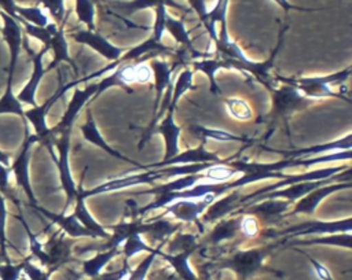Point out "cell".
<instances>
[{"instance_id":"6da1fadb","label":"cell","mask_w":352,"mask_h":280,"mask_svg":"<svg viewBox=\"0 0 352 280\" xmlns=\"http://www.w3.org/2000/svg\"><path fill=\"white\" fill-rule=\"evenodd\" d=\"M37 140L36 135H29L28 125H25V141L22 144V148L16 158L14 159L11 165V172L15 176L16 184L22 188V191L26 194L29 200L32 203H36L32 187H30V178H29V159H30V147Z\"/></svg>"},{"instance_id":"7a4b0ae2","label":"cell","mask_w":352,"mask_h":280,"mask_svg":"<svg viewBox=\"0 0 352 280\" xmlns=\"http://www.w3.org/2000/svg\"><path fill=\"white\" fill-rule=\"evenodd\" d=\"M0 15L3 18V27L0 30H1L3 38L7 43L8 49H10L8 75L14 77L16 63H18V58H19V54H21V49H22V43H23L22 26L18 23V21L15 18L10 16L4 11H1Z\"/></svg>"},{"instance_id":"3957f363","label":"cell","mask_w":352,"mask_h":280,"mask_svg":"<svg viewBox=\"0 0 352 280\" xmlns=\"http://www.w3.org/2000/svg\"><path fill=\"white\" fill-rule=\"evenodd\" d=\"M47 51H48V47L44 45L40 52L33 55V71H32V75H30L29 81L25 84V86L22 88V91L16 96L21 103H26V104H30L33 107L37 106L34 96H36V89H37L43 75L45 74L43 59H44V55L47 54Z\"/></svg>"},{"instance_id":"277c9868","label":"cell","mask_w":352,"mask_h":280,"mask_svg":"<svg viewBox=\"0 0 352 280\" xmlns=\"http://www.w3.org/2000/svg\"><path fill=\"white\" fill-rule=\"evenodd\" d=\"M60 96V92H56V95H54L50 100H47L44 104L41 106H34L33 108L25 111V119L29 121L32 124V126L34 128L36 136L37 139L44 137L48 133V128L45 124V114L48 111V108L52 106V103Z\"/></svg>"},{"instance_id":"5b68a950","label":"cell","mask_w":352,"mask_h":280,"mask_svg":"<svg viewBox=\"0 0 352 280\" xmlns=\"http://www.w3.org/2000/svg\"><path fill=\"white\" fill-rule=\"evenodd\" d=\"M67 151H69V137L67 135L63 136L59 144V174H60V181L62 185L69 196V202L73 198L74 192V184L69 172V163H67Z\"/></svg>"},{"instance_id":"8992f818","label":"cell","mask_w":352,"mask_h":280,"mask_svg":"<svg viewBox=\"0 0 352 280\" xmlns=\"http://www.w3.org/2000/svg\"><path fill=\"white\" fill-rule=\"evenodd\" d=\"M0 114H16L19 115L25 125H28L25 119V111L22 108V103L18 100V97L12 92V77H7V86L4 93L0 97Z\"/></svg>"},{"instance_id":"52a82bcc","label":"cell","mask_w":352,"mask_h":280,"mask_svg":"<svg viewBox=\"0 0 352 280\" xmlns=\"http://www.w3.org/2000/svg\"><path fill=\"white\" fill-rule=\"evenodd\" d=\"M15 14L18 15V18H21L25 22L32 23L34 26L45 27L48 25L47 15L38 7H21V5H16L15 7Z\"/></svg>"},{"instance_id":"ba28073f","label":"cell","mask_w":352,"mask_h":280,"mask_svg":"<svg viewBox=\"0 0 352 280\" xmlns=\"http://www.w3.org/2000/svg\"><path fill=\"white\" fill-rule=\"evenodd\" d=\"M48 47L54 49V62L50 65V69L54 67V66H55L58 62H60V60H69L67 43H66V40H65V34H63L62 27H59V29L56 30V33L51 36V40H50Z\"/></svg>"},{"instance_id":"9c48e42d","label":"cell","mask_w":352,"mask_h":280,"mask_svg":"<svg viewBox=\"0 0 352 280\" xmlns=\"http://www.w3.org/2000/svg\"><path fill=\"white\" fill-rule=\"evenodd\" d=\"M261 262V257L257 254H243L238 257L234 261V269L241 275V276H248L253 273L256 269H258Z\"/></svg>"},{"instance_id":"30bf717a","label":"cell","mask_w":352,"mask_h":280,"mask_svg":"<svg viewBox=\"0 0 352 280\" xmlns=\"http://www.w3.org/2000/svg\"><path fill=\"white\" fill-rule=\"evenodd\" d=\"M117 4V8L131 14V12H135L138 10H143V8H147V7H157L158 4H172L173 7H176V3L173 0H132V1H126V3H121V1H117L114 3Z\"/></svg>"},{"instance_id":"8fae6325","label":"cell","mask_w":352,"mask_h":280,"mask_svg":"<svg viewBox=\"0 0 352 280\" xmlns=\"http://www.w3.org/2000/svg\"><path fill=\"white\" fill-rule=\"evenodd\" d=\"M76 12L81 22H84L89 29H95V5L92 0H76Z\"/></svg>"},{"instance_id":"7c38bea8","label":"cell","mask_w":352,"mask_h":280,"mask_svg":"<svg viewBox=\"0 0 352 280\" xmlns=\"http://www.w3.org/2000/svg\"><path fill=\"white\" fill-rule=\"evenodd\" d=\"M227 108H228V113L236 118V119H241V121H246L252 117V108L250 106L242 100V99H236V97H232L227 102Z\"/></svg>"},{"instance_id":"4fadbf2b","label":"cell","mask_w":352,"mask_h":280,"mask_svg":"<svg viewBox=\"0 0 352 280\" xmlns=\"http://www.w3.org/2000/svg\"><path fill=\"white\" fill-rule=\"evenodd\" d=\"M6 222H7V206L6 198L0 192V254L4 262H8L7 255V236H6Z\"/></svg>"},{"instance_id":"5bb4252c","label":"cell","mask_w":352,"mask_h":280,"mask_svg":"<svg viewBox=\"0 0 352 280\" xmlns=\"http://www.w3.org/2000/svg\"><path fill=\"white\" fill-rule=\"evenodd\" d=\"M19 218H21L22 225H23V228L26 229V233H28V236H29V243H30V251H32V255H34L37 259H40V261H41V264H44V265H50V262H48V257H47L45 250L43 248V244L37 240L36 235H33V232H32V231H30V228L28 226L26 221H25L22 217H19Z\"/></svg>"},{"instance_id":"9a60e30c","label":"cell","mask_w":352,"mask_h":280,"mask_svg":"<svg viewBox=\"0 0 352 280\" xmlns=\"http://www.w3.org/2000/svg\"><path fill=\"white\" fill-rule=\"evenodd\" d=\"M23 262L14 265L11 262L0 264V280H18L22 270H23Z\"/></svg>"},{"instance_id":"2e32d148","label":"cell","mask_w":352,"mask_h":280,"mask_svg":"<svg viewBox=\"0 0 352 280\" xmlns=\"http://www.w3.org/2000/svg\"><path fill=\"white\" fill-rule=\"evenodd\" d=\"M234 173L235 170L226 165H213L206 170V177L214 181H224L228 180Z\"/></svg>"},{"instance_id":"e0dca14e","label":"cell","mask_w":352,"mask_h":280,"mask_svg":"<svg viewBox=\"0 0 352 280\" xmlns=\"http://www.w3.org/2000/svg\"><path fill=\"white\" fill-rule=\"evenodd\" d=\"M40 1L52 15L56 22H62L65 16V0H37Z\"/></svg>"},{"instance_id":"ac0fdd59","label":"cell","mask_w":352,"mask_h":280,"mask_svg":"<svg viewBox=\"0 0 352 280\" xmlns=\"http://www.w3.org/2000/svg\"><path fill=\"white\" fill-rule=\"evenodd\" d=\"M23 272L28 275L30 280H50V273L34 266L32 262H29V259H25Z\"/></svg>"},{"instance_id":"d6986e66","label":"cell","mask_w":352,"mask_h":280,"mask_svg":"<svg viewBox=\"0 0 352 280\" xmlns=\"http://www.w3.org/2000/svg\"><path fill=\"white\" fill-rule=\"evenodd\" d=\"M10 174L11 167L0 163V192L3 195H11V185H10Z\"/></svg>"},{"instance_id":"ffe728a7","label":"cell","mask_w":352,"mask_h":280,"mask_svg":"<svg viewBox=\"0 0 352 280\" xmlns=\"http://www.w3.org/2000/svg\"><path fill=\"white\" fill-rule=\"evenodd\" d=\"M151 78H153V71L147 65L140 63L135 66V82H148L151 81Z\"/></svg>"},{"instance_id":"44dd1931","label":"cell","mask_w":352,"mask_h":280,"mask_svg":"<svg viewBox=\"0 0 352 280\" xmlns=\"http://www.w3.org/2000/svg\"><path fill=\"white\" fill-rule=\"evenodd\" d=\"M308 259H309V262L312 264L314 272H315V275H316V277H318L319 280H334L333 276H331V273H330V270H329L322 262L314 259L312 257H308Z\"/></svg>"},{"instance_id":"7402d4cb","label":"cell","mask_w":352,"mask_h":280,"mask_svg":"<svg viewBox=\"0 0 352 280\" xmlns=\"http://www.w3.org/2000/svg\"><path fill=\"white\" fill-rule=\"evenodd\" d=\"M153 258H154V254L150 255L138 269H135L132 273H129V276H128L126 280H144V279H146V275H147V270H148V268H150V264H151V261H153Z\"/></svg>"},{"instance_id":"603a6c76","label":"cell","mask_w":352,"mask_h":280,"mask_svg":"<svg viewBox=\"0 0 352 280\" xmlns=\"http://www.w3.org/2000/svg\"><path fill=\"white\" fill-rule=\"evenodd\" d=\"M241 229L246 236H254L258 231L257 221L253 217H245L241 222Z\"/></svg>"},{"instance_id":"cb8c5ba5","label":"cell","mask_w":352,"mask_h":280,"mask_svg":"<svg viewBox=\"0 0 352 280\" xmlns=\"http://www.w3.org/2000/svg\"><path fill=\"white\" fill-rule=\"evenodd\" d=\"M188 3H190V5L197 11V14L206 22V21H208V19H206L208 12H206L205 0H188Z\"/></svg>"},{"instance_id":"d4e9b609","label":"cell","mask_w":352,"mask_h":280,"mask_svg":"<svg viewBox=\"0 0 352 280\" xmlns=\"http://www.w3.org/2000/svg\"><path fill=\"white\" fill-rule=\"evenodd\" d=\"M272 1H275L278 5H280L283 10H302V11H311V8H301V7H294V5H292L287 0H272Z\"/></svg>"},{"instance_id":"484cf974","label":"cell","mask_w":352,"mask_h":280,"mask_svg":"<svg viewBox=\"0 0 352 280\" xmlns=\"http://www.w3.org/2000/svg\"><path fill=\"white\" fill-rule=\"evenodd\" d=\"M0 163H3L6 166L10 165V154L6 151H1V150H0Z\"/></svg>"},{"instance_id":"4316f807","label":"cell","mask_w":352,"mask_h":280,"mask_svg":"<svg viewBox=\"0 0 352 280\" xmlns=\"http://www.w3.org/2000/svg\"><path fill=\"white\" fill-rule=\"evenodd\" d=\"M0 262H4V259H3V257H1V254H0Z\"/></svg>"},{"instance_id":"83f0119b","label":"cell","mask_w":352,"mask_h":280,"mask_svg":"<svg viewBox=\"0 0 352 280\" xmlns=\"http://www.w3.org/2000/svg\"><path fill=\"white\" fill-rule=\"evenodd\" d=\"M92 1H98V0H92Z\"/></svg>"},{"instance_id":"f1b7e54d","label":"cell","mask_w":352,"mask_h":280,"mask_svg":"<svg viewBox=\"0 0 352 280\" xmlns=\"http://www.w3.org/2000/svg\"><path fill=\"white\" fill-rule=\"evenodd\" d=\"M0 29H1V27H0Z\"/></svg>"}]
</instances>
